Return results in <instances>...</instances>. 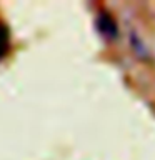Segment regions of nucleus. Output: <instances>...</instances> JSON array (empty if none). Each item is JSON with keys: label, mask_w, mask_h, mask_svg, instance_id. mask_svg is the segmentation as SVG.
<instances>
[{"label": "nucleus", "mask_w": 155, "mask_h": 160, "mask_svg": "<svg viewBox=\"0 0 155 160\" xmlns=\"http://www.w3.org/2000/svg\"><path fill=\"white\" fill-rule=\"evenodd\" d=\"M7 42H8V38H7V28L0 25V57H2V55H3V52H5V47H7Z\"/></svg>", "instance_id": "obj_2"}, {"label": "nucleus", "mask_w": 155, "mask_h": 160, "mask_svg": "<svg viewBox=\"0 0 155 160\" xmlns=\"http://www.w3.org/2000/svg\"><path fill=\"white\" fill-rule=\"evenodd\" d=\"M97 27L100 30V33L107 38H115L117 37V23L115 20L110 17L108 13H100L98 18H97Z\"/></svg>", "instance_id": "obj_1"}]
</instances>
